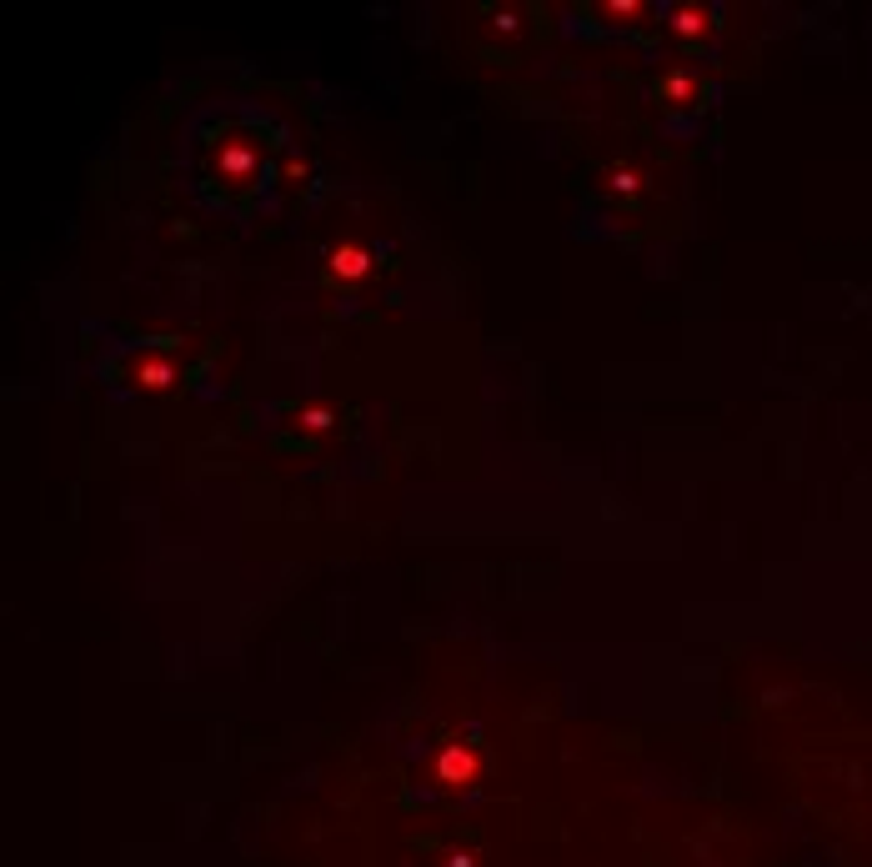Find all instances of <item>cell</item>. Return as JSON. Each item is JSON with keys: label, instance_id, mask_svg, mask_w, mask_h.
Returning <instances> with one entry per match:
<instances>
[{"label": "cell", "instance_id": "cell-1", "mask_svg": "<svg viewBox=\"0 0 872 867\" xmlns=\"http://www.w3.org/2000/svg\"><path fill=\"white\" fill-rule=\"evenodd\" d=\"M336 271H346V276H361V271H366L361 251H336Z\"/></svg>", "mask_w": 872, "mask_h": 867}]
</instances>
